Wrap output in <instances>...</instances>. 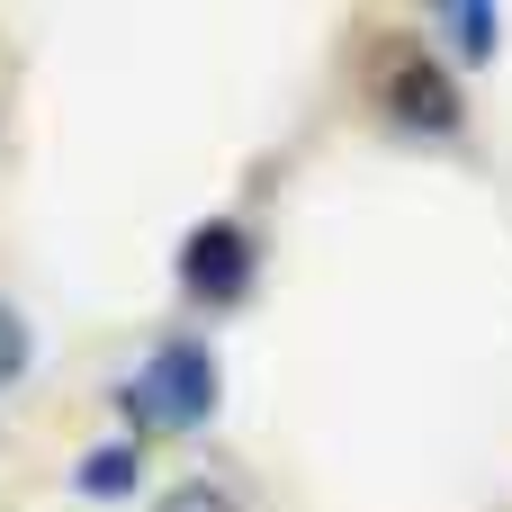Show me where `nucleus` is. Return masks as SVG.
<instances>
[{"label": "nucleus", "mask_w": 512, "mask_h": 512, "mask_svg": "<svg viewBox=\"0 0 512 512\" xmlns=\"http://www.w3.org/2000/svg\"><path fill=\"white\" fill-rule=\"evenodd\" d=\"M117 405H126L135 423H207V414H216V360H207L198 342H162V351L144 360V378L117 387Z\"/></svg>", "instance_id": "f257e3e1"}, {"label": "nucleus", "mask_w": 512, "mask_h": 512, "mask_svg": "<svg viewBox=\"0 0 512 512\" xmlns=\"http://www.w3.org/2000/svg\"><path fill=\"white\" fill-rule=\"evenodd\" d=\"M180 279H189V297H234V288L252 279V243H243V225H207V234H189Z\"/></svg>", "instance_id": "f03ea898"}, {"label": "nucleus", "mask_w": 512, "mask_h": 512, "mask_svg": "<svg viewBox=\"0 0 512 512\" xmlns=\"http://www.w3.org/2000/svg\"><path fill=\"white\" fill-rule=\"evenodd\" d=\"M135 477H144V450L135 441H108V450L81 459V495H135Z\"/></svg>", "instance_id": "7ed1b4c3"}, {"label": "nucleus", "mask_w": 512, "mask_h": 512, "mask_svg": "<svg viewBox=\"0 0 512 512\" xmlns=\"http://www.w3.org/2000/svg\"><path fill=\"white\" fill-rule=\"evenodd\" d=\"M396 99H405V117H432V126H450V117H459V99L432 81V63H423V81H396Z\"/></svg>", "instance_id": "20e7f679"}, {"label": "nucleus", "mask_w": 512, "mask_h": 512, "mask_svg": "<svg viewBox=\"0 0 512 512\" xmlns=\"http://www.w3.org/2000/svg\"><path fill=\"white\" fill-rule=\"evenodd\" d=\"M27 369V324H18V306H0V378H18Z\"/></svg>", "instance_id": "39448f33"}, {"label": "nucleus", "mask_w": 512, "mask_h": 512, "mask_svg": "<svg viewBox=\"0 0 512 512\" xmlns=\"http://www.w3.org/2000/svg\"><path fill=\"white\" fill-rule=\"evenodd\" d=\"M450 27H459V45H468V54H495V18H486V9H459Z\"/></svg>", "instance_id": "423d86ee"}, {"label": "nucleus", "mask_w": 512, "mask_h": 512, "mask_svg": "<svg viewBox=\"0 0 512 512\" xmlns=\"http://www.w3.org/2000/svg\"><path fill=\"white\" fill-rule=\"evenodd\" d=\"M162 512H225V486H171Z\"/></svg>", "instance_id": "0eeeda50"}]
</instances>
